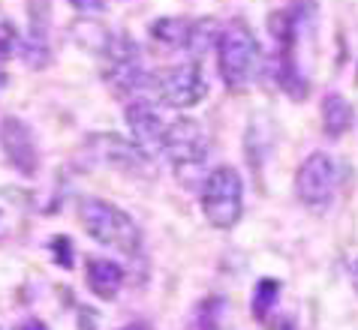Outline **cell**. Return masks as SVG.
Returning <instances> with one entry per match:
<instances>
[{
  "mask_svg": "<svg viewBox=\"0 0 358 330\" xmlns=\"http://www.w3.org/2000/svg\"><path fill=\"white\" fill-rule=\"evenodd\" d=\"M78 223L96 243L112 246L124 255H136L142 246V232H138L136 219L106 198H85L78 204Z\"/></svg>",
  "mask_w": 358,
  "mask_h": 330,
  "instance_id": "obj_1",
  "label": "cell"
},
{
  "mask_svg": "<svg viewBox=\"0 0 358 330\" xmlns=\"http://www.w3.org/2000/svg\"><path fill=\"white\" fill-rule=\"evenodd\" d=\"M217 63L229 90H247L262 69V52L253 30L244 22H232L217 39Z\"/></svg>",
  "mask_w": 358,
  "mask_h": 330,
  "instance_id": "obj_2",
  "label": "cell"
},
{
  "mask_svg": "<svg viewBox=\"0 0 358 330\" xmlns=\"http://www.w3.org/2000/svg\"><path fill=\"white\" fill-rule=\"evenodd\" d=\"M163 153L169 156L175 174L184 186H190V177L205 165L208 156V133L196 117H175L163 129Z\"/></svg>",
  "mask_w": 358,
  "mask_h": 330,
  "instance_id": "obj_3",
  "label": "cell"
},
{
  "mask_svg": "<svg viewBox=\"0 0 358 330\" xmlns=\"http://www.w3.org/2000/svg\"><path fill=\"white\" fill-rule=\"evenodd\" d=\"M202 210L208 223L220 228V232H229V228L238 225V219L244 213V183L235 168L223 165L205 177Z\"/></svg>",
  "mask_w": 358,
  "mask_h": 330,
  "instance_id": "obj_4",
  "label": "cell"
},
{
  "mask_svg": "<svg viewBox=\"0 0 358 330\" xmlns=\"http://www.w3.org/2000/svg\"><path fill=\"white\" fill-rule=\"evenodd\" d=\"M337 183H341V168L322 150L310 153L295 172V195L313 213H325L334 204Z\"/></svg>",
  "mask_w": 358,
  "mask_h": 330,
  "instance_id": "obj_5",
  "label": "cell"
},
{
  "mask_svg": "<svg viewBox=\"0 0 358 330\" xmlns=\"http://www.w3.org/2000/svg\"><path fill=\"white\" fill-rule=\"evenodd\" d=\"M103 57H106V82L117 96H130L145 87L148 73L142 52L127 33H112V43H108Z\"/></svg>",
  "mask_w": 358,
  "mask_h": 330,
  "instance_id": "obj_6",
  "label": "cell"
},
{
  "mask_svg": "<svg viewBox=\"0 0 358 330\" xmlns=\"http://www.w3.org/2000/svg\"><path fill=\"white\" fill-rule=\"evenodd\" d=\"M157 93L160 103L169 108H193L205 99L208 84L199 63H178L157 78Z\"/></svg>",
  "mask_w": 358,
  "mask_h": 330,
  "instance_id": "obj_7",
  "label": "cell"
},
{
  "mask_svg": "<svg viewBox=\"0 0 358 330\" xmlns=\"http://www.w3.org/2000/svg\"><path fill=\"white\" fill-rule=\"evenodd\" d=\"M0 147H3V156L9 159V165L15 172H22L24 177L36 174L39 150H36V138L31 133V126L24 120L3 117V123H0Z\"/></svg>",
  "mask_w": 358,
  "mask_h": 330,
  "instance_id": "obj_8",
  "label": "cell"
},
{
  "mask_svg": "<svg viewBox=\"0 0 358 330\" xmlns=\"http://www.w3.org/2000/svg\"><path fill=\"white\" fill-rule=\"evenodd\" d=\"M127 126H130L133 133V144L142 150V153L148 156H157L163 153V117L160 112L148 103V99H136V103H130V108H127Z\"/></svg>",
  "mask_w": 358,
  "mask_h": 330,
  "instance_id": "obj_9",
  "label": "cell"
},
{
  "mask_svg": "<svg viewBox=\"0 0 358 330\" xmlns=\"http://www.w3.org/2000/svg\"><path fill=\"white\" fill-rule=\"evenodd\" d=\"M15 48L31 69H43L48 63V6H45V0H31V24H27V33L15 43Z\"/></svg>",
  "mask_w": 358,
  "mask_h": 330,
  "instance_id": "obj_10",
  "label": "cell"
},
{
  "mask_svg": "<svg viewBox=\"0 0 358 330\" xmlns=\"http://www.w3.org/2000/svg\"><path fill=\"white\" fill-rule=\"evenodd\" d=\"M91 147L96 153V163H106L112 168H124V172H142L148 165V153H142L133 142H124L112 133H103V135H94L91 138Z\"/></svg>",
  "mask_w": 358,
  "mask_h": 330,
  "instance_id": "obj_11",
  "label": "cell"
},
{
  "mask_svg": "<svg viewBox=\"0 0 358 330\" xmlns=\"http://www.w3.org/2000/svg\"><path fill=\"white\" fill-rule=\"evenodd\" d=\"M121 285H124V270L115 262H106V258H91V262H87V288H91L99 300L117 297Z\"/></svg>",
  "mask_w": 358,
  "mask_h": 330,
  "instance_id": "obj_12",
  "label": "cell"
},
{
  "mask_svg": "<svg viewBox=\"0 0 358 330\" xmlns=\"http://www.w3.org/2000/svg\"><path fill=\"white\" fill-rule=\"evenodd\" d=\"M190 27H193L190 18L169 15V18H157L151 24V36L166 52H181V48H187V39H190Z\"/></svg>",
  "mask_w": 358,
  "mask_h": 330,
  "instance_id": "obj_13",
  "label": "cell"
},
{
  "mask_svg": "<svg viewBox=\"0 0 358 330\" xmlns=\"http://www.w3.org/2000/svg\"><path fill=\"white\" fill-rule=\"evenodd\" d=\"M322 126L328 138H341L352 129V105L341 93H328L322 99Z\"/></svg>",
  "mask_w": 358,
  "mask_h": 330,
  "instance_id": "obj_14",
  "label": "cell"
},
{
  "mask_svg": "<svg viewBox=\"0 0 358 330\" xmlns=\"http://www.w3.org/2000/svg\"><path fill=\"white\" fill-rule=\"evenodd\" d=\"M69 33H73V39H76V43L85 48V52L99 54V57L106 54L108 43H112V30L103 27L99 22H94V15H85L82 22H76Z\"/></svg>",
  "mask_w": 358,
  "mask_h": 330,
  "instance_id": "obj_15",
  "label": "cell"
},
{
  "mask_svg": "<svg viewBox=\"0 0 358 330\" xmlns=\"http://www.w3.org/2000/svg\"><path fill=\"white\" fill-rule=\"evenodd\" d=\"M277 297H280V283H277V279L256 283V292H253V318L256 322H265V318L271 315Z\"/></svg>",
  "mask_w": 358,
  "mask_h": 330,
  "instance_id": "obj_16",
  "label": "cell"
},
{
  "mask_svg": "<svg viewBox=\"0 0 358 330\" xmlns=\"http://www.w3.org/2000/svg\"><path fill=\"white\" fill-rule=\"evenodd\" d=\"M52 249H55V262L61 267H73V243L66 237H55L52 240Z\"/></svg>",
  "mask_w": 358,
  "mask_h": 330,
  "instance_id": "obj_17",
  "label": "cell"
},
{
  "mask_svg": "<svg viewBox=\"0 0 358 330\" xmlns=\"http://www.w3.org/2000/svg\"><path fill=\"white\" fill-rule=\"evenodd\" d=\"M15 43H18L15 27L3 22V24H0V60H3L6 54H13V52H15Z\"/></svg>",
  "mask_w": 358,
  "mask_h": 330,
  "instance_id": "obj_18",
  "label": "cell"
},
{
  "mask_svg": "<svg viewBox=\"0 0 358 330\" xmlns=\"http://www.w3.org/2000/svg\"><path fill=\"white\" fill-rule=\"evenodd\" d=\"M69 3H73V9L82 15H99L106 9V0H69Z\"/></svg>",
  "mask_w": 358,
  "mask_h": 330,
  "instance_id": "obj_19",
  "label": "cell"
},
{
  "mask_svg": "<svg viewBox=\"0 0 358 330\" xmlns=\"http://www.w3.org/2000/svg\"><path fill=\"white\" fill-rule=\"evenodd\" d=\"M22 327H24V330H43L45 324H39V322H24Z\"/></svg>",
  "mask_w": 358,
  "mask_h": 330,
  "instance_id": "obj_20",
  "label": "cell"
},
{
  "mask_svg": "<svg viewBox=\"0 0 358 330\" xmlns=\"http://www.w3.org/2000/svg\"><path fill=\"white\" fill-rule=\"evenodd\" d=\"M3 87H6V73L0 69V90H3Z\"/></svg>",
  "mask_w": 358,
  "mask_h": 330,
  "instance_id": "obj_21",
  "label": "cell"
}]
</instances>
